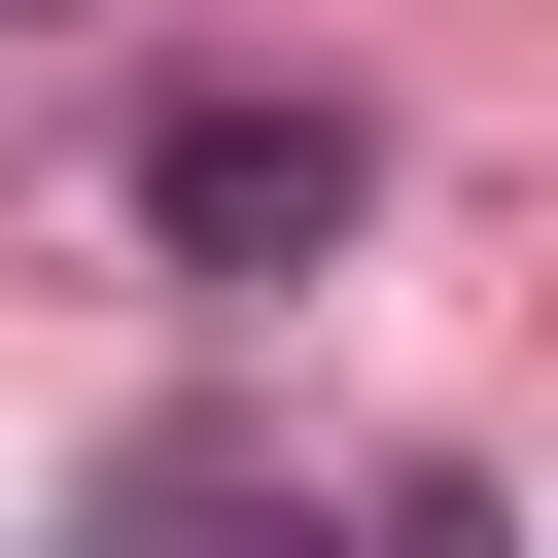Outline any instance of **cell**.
I'll return each instance as SVG.
<instances>
[{
    "label": "cell",
    "mask_w": 558,
    "mask_h": 558,
    "mask_svg": "<svg viewBox=\"0 0 558 558\" xmlns=\"http://www.w3.org/2000/svg\"><path fill=\"white\" fill-rule=\"evenodd\" d=\"M140 209H174V279H279V244H349V105H174V140H140Z\"/></svg>",
    "instance_id": "cell-1"
}]
</instances>
